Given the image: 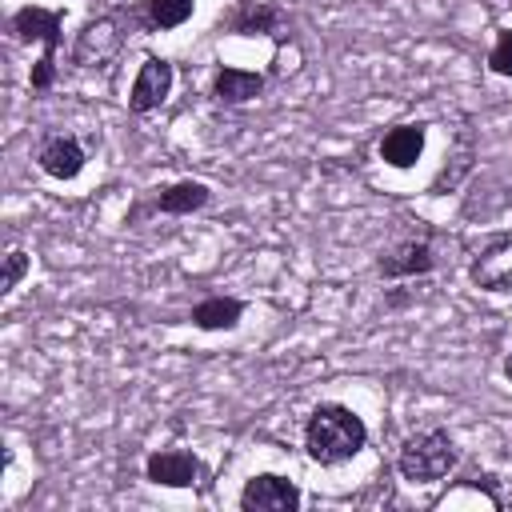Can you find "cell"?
Masks as SVG:
<instances>
[{"label":"cell","instance_id":"1","mask_svg":"<svg viewBox=\"0 0 512 512\" xmlns=\"http://www.w3.org/2000/svg\"><path fill=\"white\" fill-rule=\"evenodd\" d=\"M304 456L320 468H340L368 448V424L352 404L320 400L304 416Z\"/></svg>","mask_w":512,"mask_h":512},{"label":"cell","instance_id":"2","mask_svg":"<svg viewBox=\"0 0 512 512\" xmlns=\"http://www.w3.org/2000/svg\"><path fill=\"white\" fill-rule=\"evenodd\" d=\"M448 252H452V236L436 232L428 220H416L412 228L396 232L376 252V276L380 280H424L452 260Z\"/></svg>","mask_w":512,"mask_h":512},{"label":"cell","instance_id":"3","mask_svg":"<svg viewBox=\"0 0 512 512\" xmlns=\"http://www.w3.org/2000/svg\"><path fill=\"white\" fill-rule=\"evenodd\" d=\"M8 32L16 44H40V56L28 72V92L32 96H44L52 92L56 84V56H60V44H64V8H44V4H20L12 16H8Z\"/></svg>","mask_w":512,"mask_h":512},{"label":"cell","instance_id":"4","mask_svg":"<svg viewBox=\"0 0 512 512\" xmlns=\"http://www.w3.org/2000/svg\"><path fill=\"white\" fill-rule=\"evenodd\" d=\"M460 468V448L456 436L440 424L432 428H416L400 440L396 448V472L408 484H436L444 476H452Z\"/></svg>","mask_w":512,"mask_h":512},{"label":"cell","instance_id":"5","mask_svg":"<svg viewBox=\"0 0 512 512\" xmlns=\"http://www.w3.org/2000/svg\"><path fill=\"white\" fill-rule=\"evenodd\" d=\"M128 24H136L128 4L84 20V28H80L76 40H72V64H76V68H104V64H112L116 52H120L124 40H128Z\"/></svg>","mask_w":512,"mask_h":512},{"label":"cell","instance_id":"6","mask_svg":"<svg viewBox=\"0 0 512 512\" xmlns=\"http://www.w3.org/2000/svg\"><path fill=\"white\" fill-rule=\"evenodd\" d=\"M476 156H480V140H476V128H472V116H456V128H448V148H444V164L440 172L428 180V196H444V192H456L468 172L476 168Z\"/></svg>","mask_w":512,"mask_h":512},{"label":"cell","instance_id":"7","mask_svg":"<svg viewBox=\"0 0 512 512\" xmlns=\"http://www.w3.org/2000/svg\"><path fill=\"white\" fill-rule=\"evenodd\" d=\"M224 32L232 36H268L276 48L292 40V16L280 0H240L224 16Z\"/></svg>","mask_w":512,"mask_h":512},{"label":"cell","instance_id":"8","mask_svg":"<svg viewBox=\"0 0 512 512\" xmlns=\"http://www.w3.org/2000/svg\"><path fill=\"white\" fill-rule=\"evenodd\" d=\"M144 480L156 488H204L208 464L192 448H152L144 456Z\"/></svg>","mask_w":512,"mask_h":512},{"label":"cell","instance_id":"9","mask_svg":"<svg viewBox=\"0 0 512 512\" xmlns=\"http://www.w3.org/2000/svg\"><path fill=\"white\" fill-rule=\"evenodd\" d=\"M468 280H472L480 292L512 296V232L488 236V240L468 256Z\"/></svg>","mask_w":512,"mask_h":512},{"label":"cell","instance_id":"10","mask_svg":"<svg viewBox=\"0 0 512 512\" xmlns=\"http://www.w3.org/2000/svg\"><path fill=\"white\" fill-rule=\"evenodd\" d=\"M304 504V492L284 472H256L244 480L236 508L240 512H296Z\"/></svg>","mask_w":512,"mask_h":512},{"label":"cell","instance_id":"11","mask_svg":"<svg viewBox=\"0 0 512 512\" xmlns=\"http://www.w3.org/2000/svg\"><path fill=\"white\" fill-rule=\"evenodd\" d=\"M32 160H36V168L48 180H60L64 184V180H76L84 172L88 148H84V140L76 132H44L36 140V148H32Z\"/></svg>","mask_w":512,"mask_h":512},{"label":"cell","instance_id":"12","mask_svg":"<svg viewBox=\"0 0 512 512\" xmlns=\"http://www.w3.org/2000/svg\"><path fill=\"white\" fill-rule=\"evenodd\" d=\"M172 84H176V68H172V60L148 52V56L140 60V72H136L132 88H128V100H124L128 112H132V116H148V112L164 108V100L172 96Z\"/></svg>","mask_w":512,"mask_h":512},{"label":"cell","instance_id":"13","mask_svg":"<svg viewBox=\"0 0 512 512\" xmlns=\"http://www.w3.org/2000/svg\"><path fill=\"white\" fill-rule=\"evenodd\" d=\"M268 76L256 72V68H236V64H220L208 80V96L212 104H224V108H244L252 104L260 92H264Z\"/></svg>","mask_w":512,"mask_h":512},{"label":"cell","instance_id":"14","mask_svg":"<svg viewBox=\"0 0 512 512\" xmlns=\"http://www.w3.org/2000/svg\"><path fill=\"white\" fill-rule=\"evenodd\" d=\"M424 144H428V124L424 120H404V124H392L380 132L376 140V156L388 164V168H412L420 156H424Z\"/></svg>","mask_w":512,"mask_h":512},{"label":"cell","instance_id":"15","mask_svg":"<svg viewBox=\"0 0 512 512\" xmlns=\"http://www.w3.org/2000/svg\"><path fill=\"white\" fill-rule=\"evenodd\" d=\"M244 312H248V304L240 296L212 292V296H204L188 308V324L200 328V332H232L244 320Z\"/></svg>","mask_w":512,"mask_h":512},{"label":"cell","instance_id":"16","mask_svg":"<svg viewBox=\"0 0 512 512\" xmlns=\"http://www.w3.org/2000/svg\"><path fill=\"white\" fill-rule=\"evenodd\" d=\"M208 204H212V188L204 180H192V176L164 184L152 200V208L164 216H192V212H204Z\"/></svg>","mask_w":512,"mask_h":512},{"label":"cell","instance_id":"17","mask_svg":"<svg viewBox=\"0 0 512 512\" xmlns=\"http://www.w3.org/2000/svg\"><path fill=\"white\" fill-rule=\"evenodd\" d=\"M128 8H132V20L140 32H172L192 20L196 0H136Z\"/></svg>","mask_w":512,"mask_h":512},{"label":"cell","instance_id":"18","mask_svg":"<svg viewBox=\"0 0 512 512\" xmlns=\"http://www.w3.org/2000/svg\"><path fill=\"white\" fill-rule=\"evenodd\" d=\"M28 272H32V256H28L24 248H8V256H4V276H0V296H12Z\"/></svg>","mask_w":512,"mask_h":512},{"label":"cell","instance_id":"19","mask_svg":"<svg viewBox=\"0 0 512 512\" xmlns=\"http://www.w3.org/2000/svg\"><path fill=\"white\" fill-rule=\"evenodd\" d=\"M488 72L512 80V28H496V40L488 48Z\"/></svg>","mask_w":512,"mask_h":512},{"label":"cell","instance_id":"20","mask_svg":"<svg viewBox=\"0 0 512 512\" xmlns=\"http://www.w3.org/2000/svg\"><path fill=\"white\" fill-rule=\"evenodd\" d=\"M500 372H504V380H508V384H512V352H508V356H504V364H500Z\"/></svg>","mask_w":512,"mask_h":512},{"label":"cell","instance_id":"21","mask_svg":"<svg viewBox=\"0 0 512 512\" xmlns=\"http://www.w3.org/2000/svg\"><path fill=\"white\" fill-rule=\"evenodd\" d=\"M504 508H512V496H508V500H504Z\"/></svg>","mask_w":512,"mask_h":512}]
</instances>
